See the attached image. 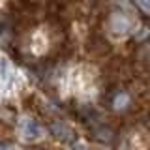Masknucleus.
<instances>
[{
    "label": "nucleus",
    "mask_w": 150,
    "mask_h": 150,
    "mask_svg": "<svg viewBox=\"0 0 150 150\" xmlns=\"http://www.w3.org/2000/svg\"><path fill=\"white\" fill-rule=\"evenodd\" d=\"M21 135L26 141H38L43 137V128L32 118H25L21 122Z\"/></svg>",
    "instance_id": "1"
},
{
    "label": "nucleus",
    "mask_w": 150,
    "mask_h": 150,
    "mask_svg": "<svg viewBox=\"0 0 150 150\" xmlns=\"http://www.w3.org/2000/svg\"><path fill=\"white\" fill-rule=\"evenodd\" d=\"M111 28L116 34H124V32L129 30V21L122 15V13H115V15L111 17Z\"/></svg>",
    "instance_id": "2"
},
{
    "label": "nucleus",
    "mask_w": 150,
    "mask_h": 150,
    "mask_svg": "<svg viewBox=\"0 0 150 150\" xmlns=\"http://www.w3.org/2000/svg\"><path fill=\"white\" fill-rule=\"evenodd\" d=\"M51 131H53V135L56 139H60V141H69L73 137V131L66 124H62V122H54V124L51 126Z\"/></svg>",
    "instance_id": "3"
},
{
    "label": "nucleus",
    "mask_w": 150,
    "mask_h": 150,
    "mask_svg": "<svg viewBox=\"0 0 150 150\" xmlns=\"http://www.w3.org/2000/svg\"><path fill=\"white\" fill-rule=\"evenodd\" d=\"M128 101H129V98H128V94H124V92H120V94H116V98H115V101H112V105H115V109H124L126 105H128Z\"/></svg>",
    "instance_id": "4"
},
{
    "label": "nucleus",
    "mask_w": 150,
    "mask_h": 150,
    "mask_svg": "<svg viewBox=\"0 0 150 150\" xmlns=\"http://www.w3.org/2000/svg\"><path fill=\"white\" fill-rule=\"evenodd\" d=\"M69 150H88V146L84 143H81V141H77V143H73L71 146H69Z\"/></svg>",
    "instance_id": "5"
},
{
    "label": "nucleus",
    "mask_w": 150,
    "mask_h": 150,
    "mask_svg": "<svg viewBox=\"0 0 150 150\" xmlns=\"http://www.w3.org/2000/svg\"><path fill=\"white\" fill-rule=\"evenodd\" d=\"M139 6L143 9H146V11H150V0H139Z\"/></svg>",
    "instance_id": "6"
},
{
    "label": "nucleus",
    "mask_w": 150,
    "mask_h": 150,
    "mask_svg": "<svg viewBox=\"0 0 150 150\" xmlns=\"http://www.w3.org/2000/svg\"><path fill=\"white\" fill-rule=\"evenodd\" d=\"M0 150H9L8 144H4V143H0Z\"/></svg>",
    "instance_id": "7"
}]
</instances>
